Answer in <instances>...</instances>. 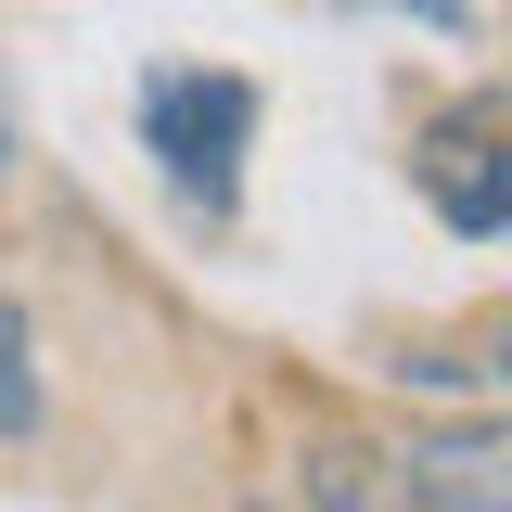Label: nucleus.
<instances>
[{"label": "nucleus", "mask_w": 512, "mask_h": 512, "mask_svg": "<svg viewBox=\"0 0 512 512\" xmlns=\"http://www.w3.org/2000/svg\"><path fill=\"white\" fill-rule=\"evenodd\" d=\"M141 141L167 154V180L192 205H218L231 167H244V141H256V90L244 77H141Z\"/></svg>", "instance_id": "obj_1"}, {"label": "nucleus", "mask_w": 512, "mask_h": 512, "mask_svg": "<svg viewBox=\"0 0 512 512\" xmlns=\"http://www.w3.org/2000/svg\"><path fill=\"white\" fill-rule=\"evenodd\" d=\"M295 500L308 512H436L397 436H320V448H295Z\"/></svg>", "instance_id": "obj_3"}, {"label": "nucleus", "mask_w": 512, "mask_h": 512, "mask_svg": "<svg viewBox=\"0 0 512 512\" xmlns=\"http://www.w3.org/2000/svg\"><path fill=\"white\" fill-rule=\"evenodd\" d=\"M0 167H13V90H0Z\"/></svg>", "instance_id": "obj_7"}, {"label": "nucleus", "mask_w": 512, "mask_h": 512, "mask_svg": "<svg viewBox=\"0 0 512 512\" xmlns=\"http://www.w3.org/2000/svg\"><path fill=\"white\" fill-rule=\"evenodd\" d=\"M0 436H39V372H26V308H0Z\"/></svg>", "instance_id": "obj_5"}, {"label": "nucleus", "mask_w": 512, "mask_h": 512, "mask_svg": "<svg viewBox=\"0 0 512 512\" xmlns=\"http://www.w3.org/2000/svg\"><path fill=\"white\" fill-rule=\"evenodd\" d=\"M423 205L448 231H512V103H461L423 128Z\"/></svg>", "instance_id": "obj_2"}, {"label": "nucleus", "mask_w": 512, "mask_h": 512, "mask_svg": "<svg viewBox=\"0 0 512 512\" xmlns=\"http://www.w3.org/2000/svg\"><path fill=\"white\" fill-rule=\"evenodd\" d=\"M410 474L436 512H512V423H448V436H410Z\"/></svg>", "instance_id": "obj_4"}, {"label": "nucleus", "mask_w": 512, "mask_h": 512, "mask_svg": "<svg viewBox=\"0 0 512 512\" xmlns=\"http://www.w3.org/2000/svg\"><path fill=\"white\" fill-rule=\"evenodd\" d=\"M487 346H500V372H512V320H487Z\"/></svg>", "instance_id": "obj_8"}, {"label": "nucleus", "mask_w": 512, "mask_h": 512, "mask_svg": "<svg viewBox=\"0 0 512 512\" xmlns=\"http://www.w3.org/2000/svg\"><path fill=\"white\" fill-rule=\"evenodd\" d=\"M397 13H423V26H448V39L474 26V0H397Z\"/></svg>", "instance_id": "obj_6"}]
</instances>
